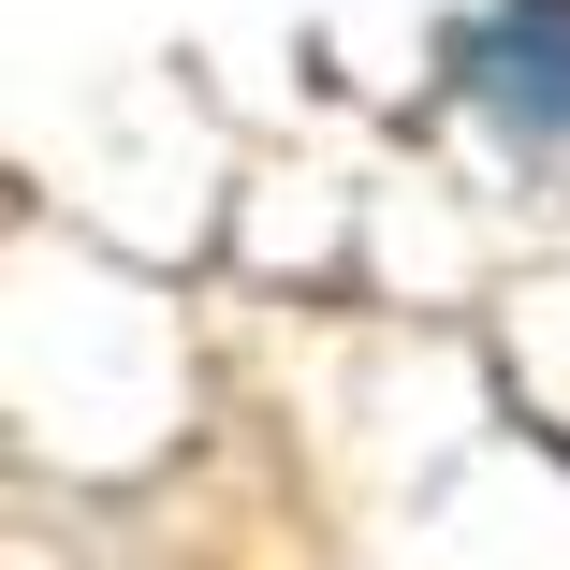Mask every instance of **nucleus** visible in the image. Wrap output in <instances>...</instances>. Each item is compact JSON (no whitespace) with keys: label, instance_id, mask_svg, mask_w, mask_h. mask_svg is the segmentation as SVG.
<instances>
[{"label":"nucleus","instance_id":"f257e3e1","mask_svg":"<svg viewBox=\"0 0 570 570\" xmlns=\"http://www.w3.org/2000/svg\"><path fill=\"white\" fill-rule=\"evenodd\" d=\"M453 73H469V102H483L498 132L570 147V0H498V16H469Z\"/></svg>","mask_w":570,"mask_h":570}]
</instances>
